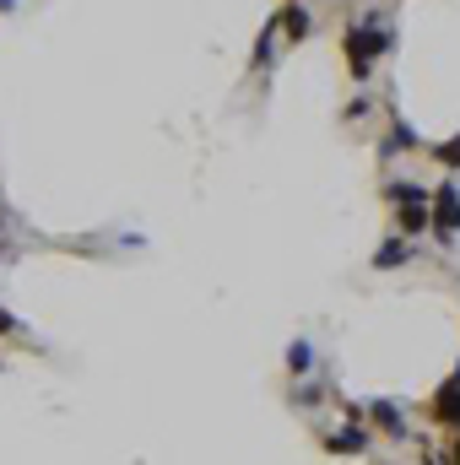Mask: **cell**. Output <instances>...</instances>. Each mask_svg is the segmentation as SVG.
<instances>
[{"label": "cell", "mask_w": 460, "mask_h": 465, "mask_svg": "<svg viewBox=\"0 0 460 465\" xmlns=\"http://www.w3.org/2000/svg\"><path fill=\"white\" fill-rule=\"evenodd\" d=\"M6 330H17V319H12L6 309H0V336H6Z\"/></svg>", "instance_id": "cell-11"}, {"label": "cell", "mask_w": 460, "mask_h": 465, "mask_svg": "<svg viewBox=\"0 0 460 465\" xmlns=\"http://www.w3.org/2000/svg\"><path fill=\"white\" fill-rule=\"evenodd\" d=\"M363 444H368V433H363V428H342V433L325 438V449H331V454H363Z\"/></svg>", "instance_id": "cell-3"}, {"label": "cell", "mask_w": 460, "mask_h": 465, "mask_svg": "<svg viewBox=\"0 0 460 465\" xmlns=\"http://www.w3.org/2000/svg\"><path fill=\"white\" fill-rule=\"evenodd\" d=\"M433 157H439L444 168H460V136H455V141H444V147H433Z\"/></svg>", "instance_id": "cell-8"}, {"label": "cell", "mask_w": 460, "mask_h": 465, "mask_svg": "<svg viewBox=\"0 0 460 465\" xmlns=\"http://www.w3.org/2000/svg\"><path fill=\"white\" fill-rule=\"evenodd\" d=\"M390 38H384V28L368 17V22H358V28H347V60H352V76H368L374 71V60H379V49H384Z\"/></svg>", "instance_id": "cell-1"}, {"label": "cell", "mask_w": 460, "mask_h": 465, "mask_svg": "<svg viewBox=\"0 0 460 465\" xmlns=\"http://www.w3.org/2000/svg\"><path fill=\"white\" fill-rule=\"evenodd\" d=\"M396 228H401V233H423V228H433V206H401Z\"/></svg>", "instance_id": "cell-4"}, {"label": "cell", "mask_w": 460, "mask_h": 465, "mask_svg": "<svg viewBox=\"0 0 460 465\" xmlns=\"http://www.w3.org/2000/svg\"><path fill=\"white\" fill-rule=\"evenodd\" d=\"M384 195H390L396 206H428V189H423V184H407V179H401V184H390Z\"/></svg>", "instance_id": "cell-5"}, {"label": "cell", "mask_w": 460, "mask_h": 465, "mask_svg": "<svg viewBox=\"0 0 460 465\" xmlns=\"http://www.w3.org/2000/svg\"><path fill=\"white\" fill-rule=\"evenodd\" d=\"M287 368H293V373H303V368H309V347H303V341L287 352Z\"/></svg>", "instance_id": "cell-10"}, {"label": "cell", "mask_w": 460, "mask_h": 465, "mask_svg": "<svg viewBox=\"0 0 460 465\" xmlns=\"http://www.w3.org/2000/svg\"><path fill=\"white\" fill-rule=\"evenodd\" d=\"M374 422H379L384 433H401V412H396V406H374Z\"/></svg>", "instance_id": "cell-7"}, {"label": "cell", "mask_w": 460, "mask_h": 465, "mask_svg": "<svg viewBox=\"0 0 460 465\" xmlns=\"http://www.w3.org/2000/svg\"><path fill=\"white\" fill-rule=\"evenodd\" d=\"M455 233H460V189L455 184H439V195H433V238L449 244Z\"/></svg>", "instance_id": "cell-2"}, {"label": "cell", "mask_w": 460, "mask_h": 465, "mask_svg": "<svg viewBox=\"0 0 460 465\" xmlns=\"http://www.w3.org/2000/svg\"><path fill=\"white\" fill-rule=\"evenodd\" d=\"M282 33H287L293 44L309 38V12H303V6H287V12H282Z\"/></svg>", "instance_id": "cell-6"}, {"label": "cell", "mask_w": 460, "mask_h": 465, "mask_svg": "<svg viewBox=\"0 0 460 465\" xmlns=\"http://www.w3.org/2000/svg\"><path fill=\"white\" fill-rule=\"evenodd\" d=\"M374 260H379V265H401V260H407V249H401V244H384Z\"/></svg>", "instance_id": "cell-9"}, {"label": "cell", "mask_w": 460, "mask_h": 465, "mask_svg": "<svg viewBox=\"0 0 460 465\" xmlns=\"http://www.w3.org/2000/svg\"><path fill=\"white\" fill-rule=\"evenodd\" d=\"M449 465H460V438H455V449H449Z\"/></svg>", "instance_id": "cell-12"}]
</instances>
